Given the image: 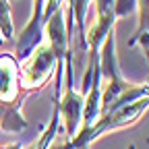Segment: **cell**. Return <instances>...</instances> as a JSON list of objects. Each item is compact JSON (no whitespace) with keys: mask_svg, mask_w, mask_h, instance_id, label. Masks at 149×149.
<instances>
[{"mask_svg":"<svg viewBox=\"0 0 149 149\" xmlns=\"http://www.w3.org/2000/svg\"><path fill=\"white\" fill-rule=\"evenodd\" d=\"M58 126H60V114H58V108H56V104H54V112H52V120H50V124L46 126L44 133L37 137L29 147H25V149H50V145H52L56 133H58Z\"/></svg>","mask_w":149,"mask_h":149,"instance_id":"9","label":"cell"},{"mask_svg":"<svg viewBox=\"0 0 149 149\" xmlns=\"http://www.w3.org/2000/svg\"><path fill=\"white\" fill-rule=\"evenodd\" d=\"M149 108V95L145 97H139L130 104H124V106H118L114 110H108L95 120L91 128L83 130V133H77L74 139L66 141L64 147L66 149H89V145L100 139L102 135L106 133H114V130H120V128H126V126H133Z\"/></svg>","mask_w":149,"mask_h":149,"instance_id":"2","label":"cell"},{"mask_svg":"<svg viewBox=\"0 0 149 149\" xmlns=\"http://www.w3.org/2000/svg\"><path fill=\"white\" fill-rule=\"evenodd\" d=\"M0 40L13 42V19L8 0H0Z\"/></svg>","mask_w":149,"mask_h":149,"instance_id":"10","label":"cell"},{"mask_svg":"<svg viewBox=\"0 0 149 149\" xmlns=\"http://www.w3.org/2000/svg\"><path fill=\"white\" fill-rule=\"evenodd\" d=\"M25 97H17L13 102H0V128L6 133H23L27 120L21 114V104Z\"/></svg>","mask_w":149,"mask_h":149,"instance_id":"7","label":"cell"},{"mask_svg":"<svg viewBox=\"0 0 149 149\" xmlns=\"http://www.w3.org/2000/svg\"><path fill=\"white\" fill-rule=\"evenodd\" d=\"M128 149H135V145H130V147H128Z\"/></svg>","mask_w":149,"mask_h":149,"instance_id":"14","label":"cell"},{"mask_svg":"<svg viewBox=\"0 0 149 149\" xmlns=\"http://www.w3.org/2000/svg\"><path fill=\"white\" fill-rule=\"evenodd\" d=\"M27 93L19 83V60L13 54H0V102H13Z\"/></svg>","mask_w":149,"mask_h":149,"instance_id":"6","label":"cell"},{"mask_svg":"<svg viewBox=\"0 0 149 149\" xmlns=\"http://www.w3.org/2000/svg\"><path fill=\"white\" fill-rule=\"evenodd\" d=\"M95 10H97L95 23L91 25L89 31H85V46L89 50V56H100L102 42L114 29V21H116L114 0H95Z\"/></svg>","mask_w":149,"mask_h":149,"instance_id":"4","label":"cell"},{"mask_svg":"<svg viewBox=\"0 0 149 149\" xmlns=\"http://www.w3.org/2000/svg\"><path fill=\"white\" fill-rule=\"evenodd\" d=\"M114 10L118 17H128L137 10V0H114Z\"/></svg>","mask_w":149,"mask_h":149,"instance_id":"11","label":"cell"},{"mask_svg":"<svg viewBox=\"0 0 149 149\" xmlns=\"http://www.w3.org/2000/svg\"><path fill=\"white\" fill-rule=\"evenodd\" d=\"M137 10H139V27L137 33L130 37L128 46L133 48L135 44H141L149 62V0H137Z\"/></svg>","mask_w":149,"mask_h":149,"instance_id":"8","label":"cell"},{"mask_svg":"<svg viewBox=\"0 0 149 149\" xmlns=\"http://www.w3.org/2000/svg\"><path fill=\"white\" fill-rule=\"evenodd\" d=\"M0 46H4V42H2V40H0Z\"/></svg>","mask_w":149,"mask_h":149,"instance_id":"13","label":"cell"},{"mask_svg":"<svg viewBox=\"0 0 149 149\" xmlns=\"http://www.w3.org/2000/svg\"><path fill=\"white\" fill-rule=\"evenodd\" d=\"M100 72L102 77L108 79L106 87L102 89V102H100V112L108 110H114L118 106H124V104H130L139 97H145L149 95V81L147 83H128L122 72H120V66H118V58H116V42H114V29H112L106 40L102 42V48H100ZM100 114V116H102Z\"/></svg>","mask_w":149,"mask_h":149,"instance_id":"1","label":"cell"},{"mask_svg":"<svg viewBox=\"0 0 149 149\" xmlns=\"http://www.w3.org/2000/svg\"><path fill=\"white\" fill-rule=\"evenodd\" d=\"M0 149H25L21 143H13V145H4V147H0Z\"/></svg>","mask_w":149,"mask_h":149,"instance_id":"12","label":"cell"},{"mask_svg":"<svg viewBox=\"0 0 149 149\" xmlns=\"http://www.w3.org/2000/svg\"><path fill=\"white\" fill-rule=\"evenodd\" d=\"M56 68H58V60H56L50 44L42 42L25 58L23 66H19V83H21V89L25 93L42 89L50 81V77L56 72Z\"/></svg>","mask_w":149,"mask_h":149,"instance_id":"3","label":"cell"},{"mask_svg":"<svg viewBox=\"0 0 149 149\" xmlns=\"http://www.w3.org/2000/svg\"><path fill=\"white\" fill-rule=\"evenodd\" d=\"M62 149H66V147H64V145H62Z\"/></svg>","mask_w":149,"mask_h":149,"instance_id":"15","label":"cell"},{"mask_svg":"<svg viewBox=\"0 0 149 149\" xmlns=\"http://www.w3.org/2000/svg\"><path fill=\"white\" fill-rule=\"evenodd\" d=\"M58 108V114L64 122L66 128V141L74 139V135L81 128V120H83V108H85V95L81 91H74V87H66V91L62 93V97H58L54 102Z\"/></svg>","mask_w":149,"mask_h":149,"instance_id":"5","label":"cell"}]
</instances>
